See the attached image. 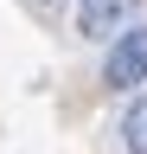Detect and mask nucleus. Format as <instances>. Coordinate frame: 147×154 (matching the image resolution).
Returning a JSON list of instances; mask_svg holds the SVG:
<instances>
[{
    "instance_id": "obj_1",
    "label": "nucleus",
    "mask_w": 147,
    "mask_h": 154,
    "mask_svg": "<svg viewBox=\"0 0 147 154\" xmlns=\"http://www.w3.org/2000/svg\"><path fill=\"white\" fill-rule=\"evenodd\" d=\"M102 84H109V90H134V84H147V26H122L115 38H109Z\"/></svg>"
},
{
    "instance_id": "obj_2",
    "label": "nucleus",
    "mask_w": 147,
    "mask_h": 154,
    "mask_svg": "<svg viewBox=\"0 0 147 154\" xmlns=\"http://www.w3.org/2000/svg\"><path fill=\"white\" fill-rule=\"evenodd\" d=\"M141 0H77V32L83 38H115L128 19H134Z\"/></svg>"
},
{
    "instance_id": "obj_3",
    "label": "nucleus",
    "mask_w": 147,
    "mask_h": 154,
    "mask_svg": "<svg viewBox=\"0 0 147 154\" xmlns=\"http://www.w3.org/2000/svg\"><path fill=\"white\" fill-rule=\"evenodd\" d=\"M122 148H128V154H147V96L122 116Z\"/></svg>"
},
{
    "instance_id": "obj_4",
    "label": "nucleus",
    "mask_w": 147,
    "mask_h": 154,
    "mask_svg": "<svg viewBox=\"0 0 147 154\" xmlns=\"http://www.w3.org/2000/svg\"><path fill=\"white\" fill-rule=\"evenodd\" d=\"M45 7H64V0H45Z\"/></svg>"
}]
</instances>
